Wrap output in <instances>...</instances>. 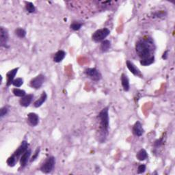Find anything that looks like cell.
<instances>
[{"label": "cell", "mask_w": 175, "mask_h": 175, "mask_svg": "<svg viewBox=\"0 0 175 175\" xmlns=\"http://www.w3.org/2000/svg\"><path fill=\"white\" fill-rule=\"evenodd\" d=\"M39 153H40V148H38L36 149V151H35V153H34V155H33V157H32V159H31V160H30V161L32 162V161H34L36 160V158L38 157V156L39 155Z\"/></svg>", "instance_id": "obj_29"}, {"label": "cell", "mask_w": 175, "mask_h": 175, "mask_svg": "<svg viewBox=\"0 0 175 175\" xmlns=\"http://www.w3.org/2000/svg\"><path fill=\"white\" fill-rule=\"evenodd\" d=\"M168 51H166V52L164 53L163 55H162V58H163L164 60H166L167 58H168Z\"/></svg>", "instance_id": "obj_31"}, {"label": "cell", "mask_w": 175, "mask_h": 175, "mask_svg": "<svg viewBox=\"0 0 175 175\" xmlns=\"http://www.w3.org/2000/svg\"><path fill=\"white\" fill-rule=\"evenodd\" d=\"M155 61V57L152 56L149 58H146V59L144 60H140V64L144 66V67H147V66L151 65Z\"/></svg>", "instance_id": "obj_20"}, {"label": "cell", "mask_w": 175, "mask_h": 175, "mask_svg": "<svg viewBox=\"0 0 175 175\" xmlns=\"http://www.w3.org/2000/svg\"><path fill=\"white\" fill-rule=\"evenodd\" d=\"M33 98H34V95H25L24 97H21V99H20V101H19L20 105L23 106V107H25V108L27 107V106H29L30 104L31 103Z\"/></svg>", "instance_id": "obj_13"}, {"label": "cell", "mask_w": 175, "mask_h": 175, "mask_svg": "<svg viewBox=\"0 0 175 175\" xmlns=\"http://www.w3.org/2000/svg\"><path fill=\"white\" fill-rule=\"evenodd\" d=\"M27 120L32 127H36L39 123V117L36 114L30 113L27 115Z\"/></svg>", "instance_id": "obj_12"}, {"label": "cell", "mask_w": 175, "mask_h": 175, "mask_svg": "<svg viewBox=\"0 0 175 175\" xmlns=\"http://www.w3.org/2000/svg\"><path fill=\"white\" fill-rule=\"evenodd\" d=\"M14 32L15 34L19 38H20V39H23V38H24L26 36V31L24 29L21 28V27H19V28L15 30Z\"/></svg>", "instance_id": "obj_23"}, {"label": "cell", "mask_w": 175, "mask_h": 175, "mask_svg": "<svg viewBox=\"0 0 175 175\" xmlns=\"http://www.w3.org/2000/svg\"><path fill=\"white\" fill-rule=\"evenodd\" d=\"M137 159L139 161H144L145 159L148 158V154H147V152L146 151L145 149H141L139 150L138 153H137Z\"/></svg>", "instance_id": "obj_19"}, {"label": "cell", "mask_w": 175, "mask_h": 175, "mask_svg": "<svg viewBox=\"0 0 175 175\" xmlns=\"http://www.w3.org/2000/svg\"><path fill=\"white\" fill-rule=\"evenodd\" d=\"M99 120V131H98V140L100 142H105L108 135L109 127H110V119H109L108 107L103 109L98 114Z\"/></svg>", "instance_id": "obj_2"}, {"label": "cell", "mask_w": 175, "mask_h": 175, "mask_svg": "<svg viewBox=\"0 0 175 175\" xmlns=\"http://www.w3.org/2000/svg\"><path fill=\"white\" fill-rule=\"evenodd\" d=\"M82 26V23L79 22H73V23L70 25V28L74 30V31H78L81 29V27Z\"/></svg>", "instance_id": "obj_25"}, {"label": "cell", "mask_w": 175, "mask_h": 175, "mask_svg": "<svg viewBox=\"0 0 175 175\" xmlns=\"http://www.w3.org/2000/svg\"><path fill=\"white\" fill-rule=\"evenodd\" d=\"M133 133L136 136H142L144 133V129L142 127V125L141 123L139 121H137L135 123V125L133 127Z\"/></svg>", "instance_id": "obj_10"}, {"label": "cell", "mask_w": 175, "mask_h": 175, "mask_svg": "<svg viewBox=\"0 0 175 175\" xmlns=\"http://www.w3.org/2000/svg\"><path fill=\"white\" fill-rule=\"evenodd\" d=\"M55 164V159L54 157H49L47 158L44 163L42 164L40 167V170L44 173H50L54 170Z\"/></svg>", "instance_id": "obj_4"}, {"label": "cell", "mask_w": 175, "mask_h": 175, "mask_svg": "<svg viewBox=\"0 0 175 175\" xmlns=\"http://www.w3.org/2000/svg\"><path fill=\"white\" fill-rule=\"evenodd\" d=\"M18 70H19V68H14V69H12L11 70H10V71L7 73L6 75V77H7V82H6V86L8 87V86H11V84H12V83L14 82V79L15 75H17V72H18Z\"/></svg>", "instance_id": "obj_11"}, {"label": "cell", "mask_w": 175, "mask_h": 175, "mask_svg": "<svg viewBox=\"0 0 175 175\" xmlns=\"http://www.w3.org/2000/svg\"><path fill=\"white\" fill-rule=\"evenodd\" d=\"M110 34V30L108 28L99 29L93 33L92 36V39L96 42H102Z\"/></svg>", "instance_id": "obj_3"}, {"label": "cell", "mask_w": 175, "mask_h": 175, "mask_svg": "<svg viewBox=\"0 0 175 175\" xmlns=\"http://www.w3.org/2000/svg\"><path fill=\"white\" fill-rule=\"evenodd\" d=\"M163 138L161 139H157L155 142V144H154V146L155 147H159L160 146L161 144H163Z\"/></svg>", "instance_id": "obj_30"}, {"label": "cell", "mask_w": 175, "mask_h": 175, "mask_svg": "<svg viewBox=\"0 0 175 175\" xmlns=\"http://www.w3.org/2000/svg\"><path fill=\"white\" fill-rule=\"evenodd\" d=\"M121 83L124 90L126 91V92L129 90V87H130V86H129V80L127 76L124 74V73L121 75Z\"/></svg>", "instance_id": "obj_15"}, {"label": "cell", "mask_w": 175, "mask_h": 175, "mask_svg": "<svg viewBox=\"0 0 175 175\" xmlns=\"http://www.w3.org/2000/svg\"><path fill=\"white\" fill-rule=\"evenodd\" d=\"M47 98V95L45 92H43L42 93L41 96H40V97L38 99L37 101H36L34 103V105L35 108H39L41 106L43 103H44L45 101H46Z\"/></svg>", "instance_id": "obj_16"}, {"label": "cell", "mask_w": 175, "mask_h": 175, "mask_svg": "<svg viewBox=\"0 0 175 175\" xmlns=\"http://www.w3.org/2000/svg\"><path fill=\"white\" fill-rule=\"evenodd\" d=\"M126 64H127V67L128 69L130 70V72L132 73L134 75H136V76L140 75V71H139V70L133 64L132 62L128 60V61H127Z\"/></svg>", "instance_id": "obj_14"}, {"label": "cell", "mask_w": 175, "mask_h": 175, "mask_svg": "<svg viewBox=\"0 0 175 175\" xmlns=\"http://www.w3.org/2000/svg\"><path fill=\"white\" fill-rule=\"evenodd\" d=\"M66 56V52L63 50H60L55 54L54 58V61L55 62L59 63L64 59Z\"/></svg>", "instance_id": "obj_17"}, {"label": "cell", "mask_w": 175, "mask_h": 175, "mask_svg": "<svg viewBox=\"0 0 175 175\" xmlns=\"http://www.w3.org/2000/svg\"><path fill=\"white\" fill-rule=\"evenodd\" d=\"M45 81V76L43 75H39L36 77L32 79L30 82V86L34 89H39L42 86Z\"/></svg>", "instance_id": "obj_6"}, {"label": "cell", "mask_w": 175, "mask_h": 175, "mask_svg": "<svg viewBox=\"0 0 175 175\" xmlns=\"http://www.w3.org/2000/svg\"><path fill=\"white\" fill-rule=\"evenodd\" d=\"M32 151L30 149H27V150L25 152V153L22 155L20 159V165L22 168H24L27 166V163H28L30 155H31Z\"/></svg>", "instance_id": "obj_9"}, {"label": "cell", "mask_w": 175, "mask_h": 175, "mask_svg": "<svg viewBox=\"0 0 175 175\" xmlns=\"http://www.w3.org/2000/svg\"><path fill=\"white\" fill-rule=\"evenodd\" d=\"M12 92H13V94L16 96V97H24L25 95H26V92H25V90L17 88H14V89L12 90Z\"/></svg>", "instance_id": "obj_22"}, {"label": "cell", "mask_w": 175, "mask_h": 175, "mask_svg": "<svg viewBox=\"0 0 175 175\" xmlns=\"http://www.w3.org/2000/svg\"><path fill=\"white\" fill-rule=\"evenodd\" d=\"M154 49L153 40L149 37L142 39L136 44V53L141 60H144L153 56L151 54Z\"/></svg>", "instance_id": "obj_1"}, {"label": "cell", "mask_w": 175, "mask_h": 175, "mask_svg": "<svg viewBox=\"0 0 175 175\" xmlns=\"http://www.w3.org/2000/svg\"><path fill=\"white\" fill-rule=\"evenodd\" d=\"M9 36L8 30L4 27H0V45L2 47L8 48V41Z\"/></svg>", "instance_id": "obj_7"}, {"label": "cell", "mask_w": 175, "mask_h": 175, "mask_svg": "<svg viewBox=\"0 0 175 175\" xmlns=\"http://www.w3.org/2000/svg\"><path fill=\"white\" fill-rule=\"evenodd\" d=\"M12 84H13V86L17 88L21 87V86L23 84V80L22 78H17L16 79V80H14Z\"/></svg>", "instance_id": "obj_26"}, {"label": "cell", "mask_w": 175, "mask_h": 175, "mask_svg": "<svg viewBox=\"0 0 175 175\" xmlns=\"http://www.w3.org/2000/svg\"><path fill=\"white\" fill-rule=\"evenodd\" d=\"M8 112V107H3L1 109V111H0V116H1V118L4 117V116H6Z\"/></svg>", "instance_id": "obj_27"}, {"label": "cell", "mask_w": 175, "mask_h": 175, "mask_svg": "<svg viewBox=\"0 0 175 175\" xmlns=\"http://www.w3.org/2000/svg\"><path fill=\"white\" fill-rule=\"evenodd\" d=\"M25 9L30 13H33L36 11V8H35L34 5L32 2H25Z\"/></svg>", "instance_id": "obj_21"}, {"label": "cell", "mask_w": 175, "mask_h": 175, "mask_svg": "<svg viewBox=\"0 0 175 175\" xmlns=\"http://www.w3.org/2000/svg\"><path fill=\"white\" fill-rule=\"evenodd\" d=\"M28 146L29 144L27 143V141H23L21 145H20L19 148L17 149V151L14 152L13 155L18 159L20 156L22 155L28 149Z\"/></svg>", "instance_id": "obj_8"}, {"label": "cell", "mask_w": 175, "mask_h": 175, "mask_svg": "<svg viewBox=\"0 0 175 175\" xmlns=\"http://www.w3.org/2000/svg\"><path fill=\"white\" fill-rule=\"evenodd\" d=\"M146 170V166L144 164H142V165H139L138 168V173L139 174H142V173H144V172Z\"/></svg>", "instance_id": "obj_28"}, {"label": "cell", "mask_w": 175, "mask_h": 175, "mask_svg": "<svg viewBox=\"0 0 175 175\" xmlns=\"http://www.w3.org/2000/svg\"><path fill=\"white\" fill-rule=\"evenodd\" d=\"M85 73L88 77L93 81H95V82L99 81L102 77V75H101L99 70L95 68H87V69L85 70Z\"/></svg>", "instance_id": "obj_5"}, {"label": "cell", "mask_w": 175, "mask_h": 175, "mask_svg": "<svg viewBox=\"0 0 175 175\" xmlns=\"http://www.w3.org/2000/svg\"><path fill=\"white\" fill-rule=\"evenodd\" d=\"M111 47V42L108 40H104L101 43L100 49L103 53L107 52Z\"/></svg>", "instance_id": "obj_18"}, {"label": "cell", "mask_w": 175, "mask_h": 175, "mask_svg": "<svg viewBox=\"0 0 175 175\" xmlns=\"http://www.w3.org/2000/svg\"><path fill=\"white\" fill-rule=\"evenodd\" d=\"M17 159L16 157H15L14 155H12V156H11L9 157L8 159L7 160V164L9 166L11 167H13L15 166V164H16L17 161Z\"/></svg>", "instance_id": "obj_24"}]
</instances>
